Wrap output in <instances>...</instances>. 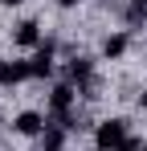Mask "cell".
<instances>
[{
  "label": "cell",
  "mask_w": 147,
  "mask_h": 151,
  "mask_svg": "<svg viewBox=\"0 0 147 151\" xmlns=\"http://www.w3.org/2000/svg\"><path fill=\"white\" fill-rule=\"evenodd\" d=\"M127 139H131V135H127V123H122V119H106V123L98 127V135H94V147L98 151H119Z\"/></svg>",
  "instance_id": "cell-1"
},
{
  "label": "cell",
  "mask_w": 147,
  "mask_h": 151,
  "mask_svg": "<svg viewBox=\"0 0 147 151\" xmlns=\"http://www.w3.org/2000/svg\"><path fill=\"white\" fill-rule=\"evenodd\" d=\"M66 78H70V82H82V86H86V98H94V94H90V90H94V70H90L86 57H74L70 65H66Z\"/></svg>",
  "instance_id": "cell-2"
},
{
  "label": "cell",
  "mask_w": 147,
  "mask_h": 151,
  "mask_svg": "<svg viewBox=\"0 0 147 151\" xmlns=\"http://www.w3.org/2000/svg\"><path fill=\"white\" fill-rule=\"evenodd\" d=\"M49 106H53V114H57V119H61V114H70V106H74V86H70V82L53 86V94H49Z\"/></svg>",
  "instance_id": "cell-3"
},
{
  "label": "cell",
  "mask_w": 147,
  "mask_h": 151,
  "mask_svg": "<svg viewBox=\"0 0 147 151\" xmlns=\"http://www.w3.org/2000/svg\"><path fill=\"white\" fill-rule=\"evenodd\" d=\"M29 74V61H0V86H17V82H24Z\"/></svg>",
  "instance_id": "cell-4"
},
{
  "label": "cell",
  "mask_w": 147,
  "mask_h": 151,
  "mask_svg": "<svg viewBox=\"0 0 147 151\" xmlns=\"http://www.w3.org/2000/svg\"><path fill=\"white\" fill-rule=\"evenodd\" d=\"M29 74H33V78H49V74H53V45H49V41L37 49V57L29 61Z\"/></svg>",
  "instance_id": "cell-5"
},
{
  "label": "cell",
  "mask_w": 147,
  "mask_h": 151,
  "mask_svg": "<svg viewBox=\"0 0 147 151\" xmlns=\"http://www.w3.org/2000/svg\"><path fill=\"white\" fill-rule=\"evenodd\" d=\"M17 131H21V135H41V131H45V119H41L37 110H24V114H17Z\"/></svg>",
  "instance_id": "cell-6"
},
{
  "label": "cell",
  "mask_w": 147,
  "mask_h": 151,
  "mask_svg": "<svg viewBox=\"0 0 147 151\" xmlns=\"http://www.w3.org/2000/svg\"><path fill=\"white\" fill-rule=\"evenodd\" d=\"M12 41H17V45H37V41H41L37 21H21V25H17V33H12Z\"/></svg>",
  "instance_id": "cell-7"
},
{
  "label": "cell",
  "mask_w": 147,
  "mask_h": 151,
  "mask_svg": "<svg viewBox=\"0 0 147 151\" xmlns=\"http://www.w3.org/2000/svg\"><path fill=\"white\" fill-rule=\"evenodd\" d=\"M41 147L45 151H61L66 147V127H45L41 131Z\"/></svg>",
  "instance_id": "cell-8"
},
{
  "label": "cell",
  "mask_w": 147,
  "mask_h": 151,
  "mask_svg": "<svg viewBox=\"0 0 147 151\" xmlns=\"http://www.w3.org/2000/svg\"><path fill=\"white\" fill-rule=\"evenodd\" d=\"M122 49H127V33H115V37L102 41V53L106 57H122Z\"/></svg>",
  "instance_id": "cell-9"
},
{
  "label": "cell",
  "mask_w": 147,
  "mask_h": 151,
  "mask_svg": "<svg viewBox=\"0 0 147 151\" xmlns=\"http://www.w3.org/2000/svg\"><path fill=\"white\" fill-rule=\"evenodd\" d=\"M119 151H143V143H139V139H127V143H122Z\"/></svg>",
  "instance_id": "cell-10"
},
{
  "label": "cell",
  "mask_w": 147,
  "mask_h": 151,
  "mask_svg": "<svg viewBox=\"0 0 147 151\" xmlns=\"http://www.w3.org/2000/svg\"><path fill=\"white\" fill-rule=\"evenodd\" d=\"M57 4H61V8H74V4H78V0H57Z\"/></svg>",
  "instance_id": "cell-11"
},
{
  "label": "cell",
  "mask_w": 147,
  "mask_h": 151,
  "mask_svg": "<svg viewBox=\"0 0 147 151\" xmlns=\"http://www.w3.org/2000/svg\"><path fill=\"white\" fill-rule=\"evenodd\" d=\"M139 102H143V106H147V90H143V94H139Z\"/></svg>",
  "instance_id": "cell-12"
},
{
  "label": "cell",
  "mask_w": 147,
  "mask_h": 151,
  "mask_svg": "<svg viewBox=\"0 0 147 151\" xmlns=\"http://www.w3.org/2000/svg\"><path fill=\"white\" fill-rule=\"evenodd\" d=\"M0 4H21V0H0Z\"/></svg>",
  "instance_id": "cell-13"
},
{
  "label": "cell",
  "mask_w": 147,
  "mask_h": 151,
  "mask_svg": "<svg viewBox=\"0 0 147 151\" xmlns=\"http://www.w3.org/2000/svg\"><path fill=\"white\" fill-rule=\"evenodd\" d=\"M135 4H139V8H147V0H135Z\"/></svg>",
  "instance_id": "cell-14"
},
{
  "label": "cell",
  "mask_w": 147,
  "mask_h": 151,
  "mask_svg": "<svg viewBox=\"0 0 147 151\" xmlns=\"http://www.w3.org/2000/svg\"><path fill=\"white\" fill-rule=\"evenodd\" d=\"M143 151H147V147H143Z\"/></svg>",
  "instance_id": "cell-15"
}]
</instances>
